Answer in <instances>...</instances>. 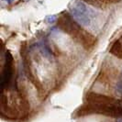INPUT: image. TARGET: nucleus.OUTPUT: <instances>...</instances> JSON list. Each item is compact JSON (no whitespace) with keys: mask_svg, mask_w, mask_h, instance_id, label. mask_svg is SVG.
Listing matches in <instances>:
<instances>
[{"mask_svg":"<svg viewBox=\"0 0 122 122\" xmlns=\"http://www.w3.org/2000/svg\"><path fill=\"white\" fill-rule=\"evenodd\" d=\"M73 18L82 26H89L91 24V14L89 8L82 2H76L71 8Z\"/></svg>","mask_w":122,"mask_h":122,"instance_id":"nucleus-1","label":"nucleus"},{"mask_svg":"<svg viewBox=\"0 0 122 122\" xmlns=\"http://www.w3.org/2000/svg\"><path fill=\"white\" fill-rule=\"evenodd\" d=\"M57 25L61 30L66 32L71 36H73L75 39L77 38L80 31L83 30L78 24V22H75L69 14H62V16L59 18Z\"/></svg>","mask_w":122,"mask_h":122,"instance_id":"nucleus-2","label":"nucleus"},{"mask_svg":"<svg viewBox=\"0 0 122 122\" xmlns=\"http://www.w3.org/2000/svg\"><path fill=\"white\" fill-rule=\"evenodd\" d=\"M13 76V56L10 51H6L5 54V64L3 67L2 74H1V91L5 88H8L10 86Z\"/></svg>","mask_w":122,"mask_h":122,"instance_id":"nucleus-3","label":"nucleus"},{"mask_svg":"<svg viewBox=\"0 0 122 122\" xmlns=\"http://www.w3.org/2000/svg\"><path fill=\"white\" fill-rule=\"evenodd\" d=\"M76 39L78 40V41H79L86 50L92 48V47L96 44V41H97V39H96L95 37L93 36V35H91L89 32L84 30H82L80 31Z\"/></svg>","mask_w":122,"mask_h":122,"instance_id":"nucleus-4","label":"nucleus"},{"mask_svg":"<svg viewBox=\"0 0 122 122\" xmlns=\"http://www.w3.org/2000/svg\"><path fill=\"white\" fill-rule=\"evenodd\" d=\"M110 53L115 55L119 59H122V43L120 41H117L114 42L110 49Z\"/></svg>","mask_w":122,"mask_h":122,"instance_id":"nucleus-5","label":"nucleus"},{"mask_svg":"<svg viewBox=\"0 0 122 122\" xmlns=\"http://www.w3.org/2000/svg\"><path fill=\"white\" fill-rule=\"evenodd\" d=\"M56 18H57V17L55 15H51V16H47L45 18V21L48 24H52V23H54L55 21H56Z\"/></svg>","mask_w":122,"mask_h":122,"instance_id":"nucleus-6","label":"nucleus"},{"mask_svg":"<svg viewBox=\"0 0 122 122\" xmlns=\"http://www.w3.org/2000/svg\"><path fill=\"white\" fill-rule=\"evenodd\" d=\"M116 89H117V91L118 92V93L122 94V81H119V82L117 84Z\"/></svg>","mask_w":122,"mask_h":122,"instance_id":"nucleus-7","label":"nucleus"},{"mask_svg":"<svg viewBox=\"0 0 122 122\" xmlns=\"http://www.w3.org/2000/svg\"><path fill=\"white\" fill-rule=\"evenodd\" d=\"M117 122H122L121 117H117Z\"/></svg>","mask_w":122,"mask_h":122,"instance_id":"nucleus-8","label":"nucleus"},{"mask_svg":"<svg viewBox=\"0 0 122 122\" xmlns=\"http://www.w3.org/2000/svg\"><path fill=\"white\" fill-rule=\"evenodd\" d=\"M4 1H6V2H7V3H11V2H13V0H4Z\"/></svg>","mask_w":122,"mask_h":122,"instance_id":"nucleus-9","label":"nucleus"},{"mask_svg":"<svg viewBox=\"0 0 122 122\" xmlns=\"http://www.w3.org/2000/svg\"><path fill=\"white\" fill-rule=\"evenodd\" d=\"M121 101H122V97H121Z\"/></svg>","mask_w":122,"mask_h":122,"instance_id":"nucleus-10","label":"nucleus"}]
</instances>
